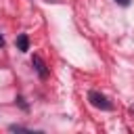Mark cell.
<instances>
[{
    "mask_svg": "<svg viewBox=\"0 0 134 134\" xmlns=\"http://www.w3.org/2000/svg\"><path fill=\"white\" fill-rule=\"evenodd\" d=\"M88 100H90L92 107H96V109H103V111H111V109H113V105L107 100V96H103V94L96 92V90H90V92H88Z\"/></svg>",
    "mask_w": 134,
    "mask_h": 134,
    "instance_id": "cell-1",
    "label": "cell"
},
{
    "mask_svg": "<svg viewBox=\"0 0 134 134\" xmlns=\"http://www.w3.org/2000/svg\"><path fill=\"white\" fill-rule=\"evenodd\" d=\"M31 65H34L36 73H38V75H40L42 80H46V77H48V67H46V63L42 61V57L34 54V59H31Z\"/></svg>",
    "mask_w": 134,
    "mask_h": 134,
    "instance_id": "cell-2",
    "label": "cell"
},
{
    "mask_svg": "<svg viewBox=\"0 0 134 134\" xmlns=\"http://www.w3.org/2000/svg\"><path fill=\"white\" fill-rule=\"evenodd\" d=\"M17 48H19L21 52H25V50H29V40H27V36H25V34H21V36H17Z\"/></svg>",
    "mask_w": 134,
    "mask_h": 134,
    "instance_id": "cell-3",
    "label": "cell"
},
{
    "mask_svg": "<svg viewBox=\"0 0 134 134\" xmlns=\"http://www.w3.org/2000/svg\"><path fill=\"white\" fill-rule=\"evenodd\" d=\"M10 130L13 132H27V128H23V126H10Z\"/></svg>",
    "mask_w": 134,
    "mask_h": 134,
    "instance_id": "cell-4",
    "label": "cell"
},
{
    "mask_svg": "<svg viewBox=\"0 0 134 134\" xmlns=\"http://www.w3.org/2000/svg\"><path fill=\"white\" fill-rule=\"evenodd\" d=\"M115 2H117L119 6H128V4H130V0H115Z\"/></svg>",
    "mask_w": 134,
    "mask_h": 134,
    "instance_id": "cell-5",
    "label": "cell"
},
{
    "mask_svg": "<svg viewBox=\"0 0 134 134\" xmlns=\"http://www.w3.org/2000/svg\"><path fill=\"white\" fill-rule=\"evenodd\" d=\"M0 46H4V38L2 36H0Z\"/></svg>",
    "mask_w": 134,
    "mask_h": 134,
    "instance_id": "cell-6",
    "label": "cell"
}]
</instances>
